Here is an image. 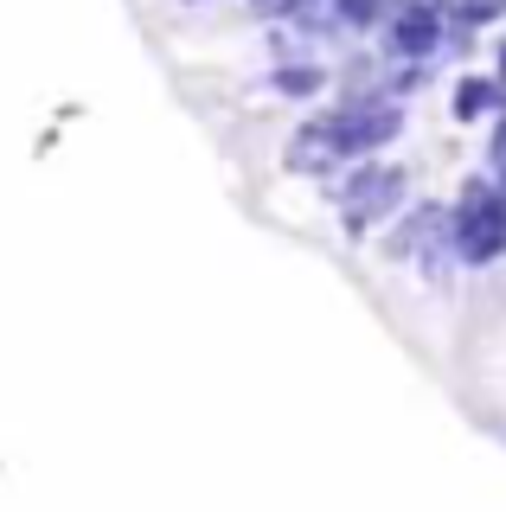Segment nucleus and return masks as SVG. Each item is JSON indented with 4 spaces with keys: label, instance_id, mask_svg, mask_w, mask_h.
I'll list each match as a JSON object with an SVG mask.
<instances>
[{
    "label": "nucleus",
    "instance_id": "nucleus-1",
    "mask_svg": "<svg viewBox=\"0 0 506 512\" xmlns=\"http://www.w3.org/2000/svg\"><path fill=\"white\" fill-rule=\"evenodd\" d=\"M404 122H410L404 96H391L385 84H359V90L334 96L321 116H308V128L340 154V167H353V160H366V154H385L391 141L404 135Z\"/></svg>",
    "mask_w": 506,
    "mask_h": 512
},
{
    "label": "nucleus",
    "instance_id": "nucleus-2",
    "mask_svg": "<svg viewBox=\"0 0 506 512\" xmlns=\"http://www.w3.org/2000/svg\"><path fill=\"white\" fill-rule=\"evenodd\" d=\"M327 192H334V212H340V231L346 237H366L378 231V224H391L410 205V173L398 167V160H353V167H340L334 180H327Z\"/></svg>",
    "mask_w": 506,
    "mask_h": 512
},
{
    "label": "nucleus",
    "instance_id": "nucleus-3",
    "mask_svg": "<svg viewBox=\"0 0 506 512\" xmlns=\"http://www.w3.org/2000/svg\"><path fill=\"white\" fill-rule=\"evenodd\" d=\"M449 231H455V263L462 269H487L506 256V186L494 173L468 180L449 205Z\"/></svg>",
    "mask_w": 506,
    "mask_h": 512
},
{
    "label": "nucleus",
    "instance_id": "nucleus-4",
    "mask_svg": "<svg viewBox=\"0 0 506 512\" xmlns=\"http://www.w3.org/2000/svg\"><path fill=\"white\" fill-rule=\"evenodd\" d=\"M442 45H455L449 0H398L391 20L378 26V52L391 64H436Z\"/></svg>",
    "mask_w": 506,
    "mask_h": 512
},
{
    "label": "nucleus",
    "instance_id": "nucleus-5",
    "mask_svg": "<svg viewBox=\"0 0 506 512\" xmlns=\"http://www.w3.org/2000/svg\"><path fill=\"white\" fill-rule=\"evenodd\" d=\"M385 256L391 263H417L442 276L455 269V231H449V205H404L385 231Z\"/></svg>",
    "mask_w": 506,
    "mask_h": 512
},
{
    "label": "nucleus",
    "instance_id": "nucleus-6",
    "mask_svg": "<svg viewBox=\"0 0 506 512\" xmlns=\"http://www.w3.org/2000/svg\"><path fill=\"white\" fill-rule=\"evenodd\" d=\"M506 109V77L500 71H462L455 77V90H449V116L474 128V122H494Z\"/></svg>",
    "mask_w": 506,
    "mask_h": 512
},
{
    "label": "nucleus",
    "instance_id": "nucleus-7",
    "mask_svg": "<svg viewBox=\"0 0 506 512\" xmlns=\"http://www.w3.org/2000/svg\"><path fill=\"white\" fill-rule=\"evenodd\" d=\"M327 84H334V71L321 58H276L270 64V90L282 103H314V96H327Z\"/></svg>",
    "mask_w": 506,
    "mask_h": 512
},
{
    "label": "nucleus",
    "instance_id": "nucleus-8",
    "mask_svg": "<svg viewBox=\"0 0 506 512\" xmlns=\"http://www.w3.org/2000/svg\"><path fill=\"white\" fill-rule=\"evenodd\" d=\"M506 20V0H449V26L455 39H468V32H487Z\"/></svg>",
    "mask_w": 506,
    "mask_h": 512
},
{
    "label": "nucleus",
    "instance_id": "nucleus-9",
    "mask_svg": "<svg viewBox=\"0 0 506 512\" xmlns=\"http://www.w3.org/2000/svg\"><path fill=\"white\" fill-rule=\"evenodd\" d=\"M391 7H398V0H334V20L346 26V39H353V32H378L391 20Z\"/></svg>",
    "mask_w": 506,
    "mask_h": 512
},
{
    "label": "nucleus",
    "instance_id": "nucleus-10",
    "mask_svg": "<svg viewBox=\"0 0 506 512\" xmlns=\"http://www.w3.org/2000/svg\"><path fill=\"white\" fill-rule=\"evenodd\" d=\"M494 71H500V77H506V39H500V45H494Z\"/></svg>",
    "mask_w": 506,
    "mask_h": 512
},
{
    "label": "nucleus",
    "instance_id": "nucleus-11",
    "mask_svg": "<svg viewBox=\"0 0 506 512\" xmlns=\"http://www.w3.org/2000/svg\"><path fill=\"white\" fill-rule=\"evenodd\" d=\"M250 7H257V13H263V20H270V13H276V0H250Z\"/></svg>",
    "mask_w": 506,
    "mask_h": 512
},
{
    "label": "nucleus",
    "instance_id": "nucleus-12",
    "mask_svg": "<svg viewBox=\"0 0 506 512\" xmlns=\"http://www.w3.org/2000/svg\"><path fill=\"white\" fill-rule=\"evenodd\" d=\"M186 7H205V0H186Z\"/></svg>",
    "mask_w": 506,
    "mask_h": 512
}]
</instances>
